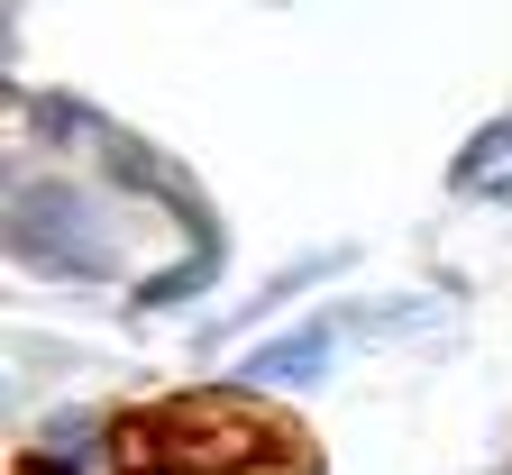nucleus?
<instances>
[{
	"label": "nucleus",
	"mask_w": 512,
	"mask_h": 475,
	"mask_svg": "<svg viewBox=\"0 0 512 475\" xmlns=\"http://www.w3.org/2000/svg\"><path fill=\"white\" fill-rule=\"evenodd\" d=\"M128 211L92 165H37L19 156L0 183V247H10L19 275L64 284V293H101L128 284Z\"/></svg>",
	"instance_id": "nucleus-1"
},
{
	"label": "nucleus",
	"mask_w": 512,
	"mask_h": 475,
	"mask_svg": "<svg viewBox=\"0 0 512 475\" xmlns=\"http://www.w3.org/2000/svg\"><path fill=\"white\" fill-rule=\"evenodd\" d=\"M339 348H348L339 311L284 320V329H256L247 348H238V366H229V384L256 393V402H302V393H320V384L339 375Z\"/></svg>",
	"instance_id": "nucleus-2"
},
{
	"label": "nucleus",
	"mask_w": 512,
	"mask_h": 475,
	"mask_svg": "<svg viewBox=\"0 0 512 475\" xmlns=\"http://www.w3.org/2000/svg\"><path fill=\"white\" fill-rule=\"evenodd\" d=\"M220 275H229V238L183 247V256H165V265H138L128 293H119V311H128V320H183V311H202V293H220Z\"/></svg>",
	"instance_id": "nucleus-3"
},
{
	"label": "nucleus",
	"mask_w": 512,
	"mask_h": 475,
	"mask_svg": "<svg viewBox=\"0 0 512 475\" xmlns=\"http://www.w3.org/2000/svg\"><path fill=\"white\" fill-rule=\"evenodd\" d=\"M339 275H348V247H320V256H302V265H275V275L247 293V311H238V320H211V329H202V348H220V338H238V329H256V320L293 311V293H311V284H339Z\"/></svg>",
	"instance_id": "nucleus-4"
},
{
	"label": "nucleus",
	"mask_w": 512,
	"mask_h": 475,
	"mask_svg": "<svg viewBox=\"0 0 512 475\" xmlns=\"http://www.w3.org/2000/svg\"><path fill=\"white\" fill-rule=\"evenodd\" d=\"M503 165H512V110H503V119H485L476 138L458 147V165H448V183H458V192H494V183H503Z\"/></svg>",
	"instance_id": "nucleus-5"
},
{
	"label": "nucleus",
	"mask_w": 512,
	"mask_h": 475,
	"mask_svg": "<svg viewBox=\"0 0 512 475\" xmlns=\"http://www.w3.org/2000/svg\"><path fill=\"white\" fill-rule=\"evenodd\" d=\"M430 311H439V302H348L339 329H348V338H403V329H421Z\"/></svg>",
	"instance_id": "nucleus-6"
},
{
	"label": "nucleus",
	"mask_w": 512,
	"mask_h": 475,
	"mask_svg": "<svg viewBox=\"0 0 512 475\" xmlns=\"http://www.w3.org/2000/svg\"><path fill=\"white\" fill-rule=\"evenodd\" d=\"M138 475H165V466H138Z\"/></svg>",
	"instance_id": "nucleus-7"
}]
</instances>
